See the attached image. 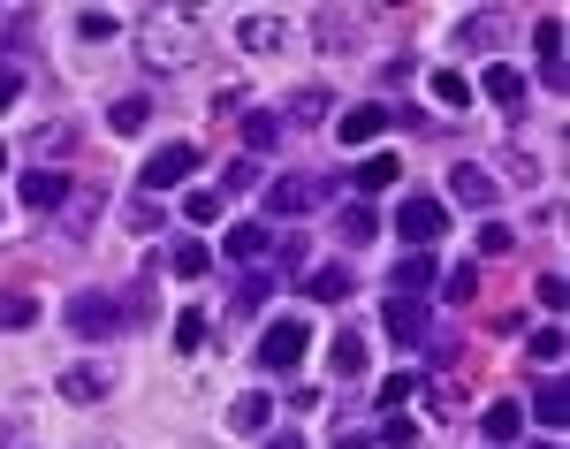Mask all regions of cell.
I'll return each mask as SVG.
<instances>
[{
    "label": "cell",
    "mask_w": 570,
    "mask_h": 449,
    "mask_svg": "<svg viewBox=\"0 0 570 449\" xmlns=\"http://www.w3.org/2000/svg\"><path fill=\"white\" fill-rule=\"evenodd\" d=\"M69 404H99L107 389H115V365L107 359H77V365H61V381H53Z\"/></svg>",
    "instance_id": "cell-5"
},
{
    "label": "cell",
    "mask_w": 570,
    "mask_h": 449,
    "mask_svg": "<svg viewBox=\"0 0 570 449\" xmlns=\"http://www.w3.org/2000/svg\"><path fill=\"white\" fill-rule=\"evenodd\" d=\"M206 53V23H198V8H145L137 16V61L153 69V77H176Z\"/></svg>",
    "instance_id": "cell-1"
},
{
    "label": "cell",
    "mask_w": 570,
    "mask_h": 449,
    "mask_svg": "<svg viewBox=\"0 0 570 449\" xmlns=\"http://www.w3.org/2000/svg\"><path fill=\"white\" fill-rule=\"evenodd\" d=\"M305 260H312L305 236H282V252H274V282H297V274H305Z\"/></svg>",
    "instance_id": "cell-29"
},
{
    "label": "cell",
    "mask_w": 570,
    "mask_h": 449,
    "mask_svg": "<svg viewBox=\"0 0 570 449\" xmlns=\"http://www.w3.org/2000/svg\"><path fill=\"white\" fill-rule=\"evenodd\" d=\"M395 236H403L411 252L441 244V236H449V206H441V198H426V191H403V206H395Z\"/></svg>",
    "instance_id": "cell-2"
},
{
    "label": "cell",
    "mask_w": 570,
    "mask_h": 449,
    "mask_svg": "<svg viewBox=\"0 0 570 449\" xmlns=\"http://www.w3.org/2000/svg\"><path fill=\"white\" fill-rule=\"evenodd\" d=\"M487 99H494V107H510V115H518V107H525V77H518V69H502V61H494V69H487Z\"/></svg>",
    "instance_id": "cell-24"
},
{
    "label": "cell",
    "mask_w": 570,
    "mask_h": 449,
    "mask_svg": "<svg viewBox=\"0 0 570 449\" xmlns=\"http://www.w3.org/2000/svg\"><path fill=\"white\" fill-rule=\"evenodd\" d=\"M305 290L320 297V305H343V297L357 290V274H351V267H312V274H305Z\"/></svg>",
    "instance_id": "cell-20"
},
{
    "label": "cell",
    "mask_w": 570,
    "mask_h": 449,
    "mask_svg": "<svg viewBox=\"0 0 570 449\" xmlns=\"http://www.w3.org/2000/svg\"><path fill=\"white\" fill-rule=\"evenodd\" d=\"M327 107H335V99L320 85H305V91H289V99L274 107V123H282V130H305V123H327Z\"/></svg>",
    "instance_id": "cell-12"
},
{
    "label": "cell",
    "mask_w": 570,
    "mask_h": 449,
    "mask_svg": "<svg viewBox=\"0 0 570 449\" xmlns=\"http://www.w3.org/2000/svg\"><path fill=\"white\" fill-rule=\"evenodd\" d=\"M532 53H540V77H548V85H563V23H556V16H540V23H532Z\"/></svg>",
    "instance_id": "cell-14"
},
{
    "label": "cell",
    "mask_w": 570,
    "mask_h": 449,
    "mask_svg": "<svg viewBox=\"0 0 570 449\" xmlns=\"http://www.w3.org/2000/svg\"><path fill=\"white\" fill-rule=\"evenodd\" d=\"M381 328H389L403 351H426V335H434V320H426V305H419V297H389Z\"/></svg>",
    "instance_id": "cell-8"
},
{
    "label": "cell",
    "mask_w": 570,
    "mask_h": 449,
    "mask_svg": "<svg viewBox=\"0 0 570 449\" xmlns=\"http://www.w3.org/2000/svg\"><path fill=\"white\" fill-rule=\"evenodd\" d=\"M335 228H343V244H373V206H365V198H351V206H343V214H335Z\"/></svg>",
    "instance_id": "cell-27"
},
{
    "label": "cell",
    "mask_w": 570,
    "mask_h": 449,
    "mask_svg": "<svg viewBox=\"0 0 570 449\" xmlns=\"http://www.w3.org/2000/svg\"><path fill=\"white\" fill-rule=\"evenodd\" d=\"M426 282H434V252H403L389 267V297H419Z\"/></svg>",
    "instance_id": "cell-13"
},
{
    "label": "cell",
    "mask_w": 570,
    "mask_h": 449,
    "mask_svg": "<svg viewBox=\"0 0 570 449\" xmlns=\"http://www.w3.org/2000/svg\"><path fill=\"white\" fill-rule=\"evenodd\" d=\"M502 31H510V16H502V8H487V16H464V23H456V46H494Z\"/></svg>",
    "instance_id": "cell-22"
},
{
    "label": "cell",
    "mask_w": 570,
    "mask_h": 449,
    "mask_svg": "<svg viewBox=\"0 0 570 449\" xmlns=\"http://www.w3.org/2000/svg\"><path fill=\"white\" fill-rule=\"evenodd\" d=\"M434 99L441 107H472V85H464L456 69H434Z\"/></svg>",
    "instance_id": "cell-35"
},
{
    "label": "cell",
    "mask_w": 570,
    "mask_h": 449,
    "mask_svg": "<svg viewBox=\"0 0 570 449\" xmlns=\"http://www.w3.org/2000/svg\"><path fill=\"white\" fill-rule=\"evenodd\" d=\"M532 359H540V365L563 359V328H556V320H548V328H532Z\"/></svg>",
    "instance_id": "cell-37"
},
{
    "label": "cell",
    "mask_w": 570,
    "mask_h": 449,
    "mask_svg": "<svg viewBox=\"0 0 570 449\" xmlns=\"http://www.w3.org/2000/svg\"><path fill=\"white\" fill-rule=\"evenodd\" d=\"M69 198H77V183L61 176V168H31V176H23V206H31V214H61Z\"/></svg>",
    "instance_id": "cell-9"
},
{
    "label": "cell",
    "mask_w": 570,
    "mask_h": 449,
    "mask_svg": "<svg viewBox=\"0 0 570 449\" xmlns=\"http://www.w3.org/2000/svg\"><path fill=\"white\" fill-rule=\"evenodd\" d=\"M16 91H23V69H0V115L16 107Z\"/></svg>",
    "instance_id": "cell-45"
},
{
    "label": "cell",
    "mask_w": 570,
    "mask_h": 449,
    "mask_svg": "<svg viewBox=\"0 0 570 449\" xmlns=\"http://www.w3.org/2000/svg\"><path fill=\"white\" fill-rule=\"evenodd\" d=\"M244 145H252V153H274V145H282V123H274V107H252V115H244Z\"/></svg>",
    "instance_id": "cell-26"
},
{
    "label": "cell",
    "mask_w": 570,
    "mask_h": 449,
    "mask_svg": "<svg viewBox=\"0 0 570 449\" xmlns=\"http://www.w3.org/2000/svg\"><path fill=\"white\" fill-rule=\"evenodd\" d=\"M266 252H274V236H266V222H236L228 236H220V260H228V267H259Z\"/></svg>",
    "instance_id": "cell-10"
},
{
    "label": "cell",
    "mask_w": 570,
    "mask_h": 449,
    "mask_svg": "<svg viewBox=\"0 0 570 449\" xmlns=\"http://www.w3.org/2000/svg\"><path fill=\"white\" fill-rule=\"evenodd\" d=\"M69 328H77V335H115V328H122V305H115L107 290H77V297H69Z\"/></svg>",
    "instance_id": "cell-7"
},
{
    "label": "cell",
    "mask_w": 570,
    "mask_h": 449,
    "mask_svg": "<svg viewBox=\"0 0 570 449\" xmlns=\"http://www.w3.org/2000/svg\"><path fill=\"white\" fill-rule=\"evenodd\" d=\"M327 365L351 381V373H365V335L357 328H335V343H327Z\"/></svg>",
    "instance_id": "cell-21"
},
{
    "label": "cell",
    "mask_w": 570,
    "mask_h": 449,
    "mask_svg": "<svg viewBox=\"0 0 570 449\" xmlns=\"http://www.w3.org/2000/svg\"><path fill=\"white\" fill-rule=\"evenodd\" d=\"M198 176V145H160L153 160H145V176H137V191H176V183Z\"/></svg>",
    "instance_id": "cell-4"
},
{
    "label": "cell",
    "mask_w": 570,
    "mask_h": 449,
    "mask_svg": "<svg viewBox=\"0 0 570 449\" xmlns=\"http://www.w3.org/2000/svg\"><path fill=\"white\" fill-rule=\"evenodd\" d=\"M220 183H228V191H252V183H259V168H252V160H228V176H220ZM228 191H220V198H228Z\"/></svg>",
    "instance_id": "cell-42"
},
{
    "label": "cell",
    "mask_w": 570,
    "mask_h": 449,
    "mask_svg": "<svg viewBox=\"0 0 570 449\" xmlns=\"http://www.w3.org/2000/svg\"><path fill=\"white\" fill-rule=\"evenodd\" d=\"M236 46H244V53H282L289 31H282V16H244V23H236Z\"/></svg>",
    "instance_id": "cell-15"
},
{
    "label": "cell",
    "mask_w": 570,
    "mask_h": 449,
    "mask_svg": "<svg viewBox=\"0 0 570 449\" xmlns=\"http://www.w3.org/2000/svg\"><path fill=\"white\" fill-rule=\"evenodd\" d=\"M168 267H176L183 282H198V274L214 267V252H206V244H198V236H176V244H168Z\"/></svg>",
    "instance_id": "cell-23"
},
{
    "label": "cell",
    "mask_w": 570,
    "mask_h": 449,
    "mask_svg": "<svg viewBox=\"0 0 570 449\" xmlns=\"http://www.w3.org/2000/svg\"><path fill=\"white\" fill-rule=\"evenodd\" d=\"M411 442H419V427H411V419H395V411L373 427V449H411Z\"/></svg>",
    "instance_id": "cell-32"
},
{
    "label": "cell",
    "mask_w": 570,
    "mask_h": 449,
    "mask_svg": "<svg viewBox=\"0 0 570 449\" xmlns=\"http://www.w3.org/2000/svg\"><path fill=\"white\" fill-rule=\"evenodd\" d=\"M69 137H77V130H69V123H46V130L31 137V145H46V153H61V145H69Z\"/></svg>",
    "instance_id": "cell-44"
},
{
    "label": "cell",
    "mask_w": 570,
    "mask_h": 449,
    "mask_svg": "<svg viewBox=\"0 0 570 449\" xmlns=\"http://www.w3.org/2000/svg\"><path fill=\"white\" fill-rule=\"evenodd\" d=\"M107 123H115V130H122V137H137V130H145V123H153V107H145V99H137V91H130V99H115V107H107Z\"/></svg>",
    "instance_id": "cell-30"
},
{
    "label": "cell",
    "mask_w": 570,
    "mask_h": 449,
    "mask_svg": "<svg viewBox=\"0 0 570 449\" xmlns=\"http://www.w3.org/2000/svg\"><path fill=\"white\" fill-rule=\"evenodd\" d=\"M0 168H8V153H0Z\"/></svg>",
    "instance_id": "cell-49"
},
{
    "label": "cell",
    "mask_w": 570,
    "mask_h": 449,
    "mask_svg": "<svg viewBox=\"0 0 570 449\" xmlns=\"http://www.w3.org/2000/svg\"><path fill=\"white\" fill-rule=\"evenodd\" d=\"M480 252H487V260H502V252H518V236H510L502 222H487L480 228Z\"/></svg>",
    "instance_id": "cell-41"
},
{
    "label": "cell",
    "mask_w": 570,
    "mask_h": 449,
    "mask_svg": "<svg viewBox=\"0 0 570 449\" xmlns=\"http://www.w3.org/2000/svg\"><path fill=\"white\" fill-rule=\"evenodd\" d=\"M411 397H419V373H389L381 381V411H403Z\"/></svg>",
    "instance_id": "cell-34"
},
{
    "label": "cell",
    "mask_w": 570,
    "mask_h": 449,
    "mask_svg": "<svg viewBox=\"0 0 570 449\" xmlns=\"http://www.w3.org/2000/svg\"><path fill=\"white\" fill-rule=\"evenodd\" d=\"M320 198H327V183H320V176H274V183H266V214H289V222L312 214Z\"/></svg>",
    "instance_id": "cell-6"
},
{
    "label": "cell",
    "mask_w": 570,
    "mask_h": 449,
    "mask_svg": "<svg viewBox=\"0 0 570 449\" xmlns=\"http://www.w3.org/2000/svg\"><path fill=\"white\" fill-rule=\"evenodd\" d=\"M480 297V267H449L441 274V305H472Z\"/></svg>",
    "instance_id": "cell-28"
},
{
    "label": "cell",
    "mask_w": 570,
    "mask_h": 449,
    "mask_svg": "<svg viewBox=\"0 0 570 449\" xmlns=\"http://www.w3.org/2000/svg\"><path fill=\"white\" fill-rule=\"evenodd\" d=\"M357 31H365L357 16H335V8L320 16V46H327V53H335V46H357Z\"/></svg>",
    "instance_id": "cell-31"
},
{
    "label": "cell",
    "mask_w": 570,
    "mask_h": 449,
    "mask_svg": "<svg viewBox=\"0 0 570 449\" xmlns=\"http://www.w3.org/2000/svg\"><path fill=\"white\" fill-rule=\"evenodd\" d=\"M389 183H395V160H389V153H373V160L357 168V191H389Z\"/></svg>",
    "instance_id": "cell-36"
},
{
    "label": "cell",
    "mask_w": 570,
    "mask_h": 449,
    "mask_svg": "<svg viewBox=\"0 0 570 449\" xmlns=\"http://www.w3.org/2000/svg\"><path fill=\"white\" fill-rule=\"evenodd\" d=\"M228 427H236V435H266V427H274V397H266V389L236 397V404H228Z\"/></svg>",
    "instance_id": "cell-16"
},
{
    "label": "cell",
    "mask_w": 570,
    "mask_h": 449,
    "mask_svg": "<svg viewBox=\"0 0 570 449\" xmlns=\"http://www.w3.org/2000/svg\"><path fill=\"white\" fill-rule=\"evenodd\" d=\"M327 449H373V435H351V427H343V435H335Z\"/></svg>",
    "instance_id": "cell-46"
},
{
    "label": "cell",
    "mask_w": 570,
    "mask_h": 449,
    "mask_svg": "<svg viewBox=\"0 0 570 449\" xmlns=\"http://www.w3.org/2000/svg\"><path fill=\"white\" fill-rule=\"evenodd\" d=\"M77 31H85V39H115V31H122V23H115V16H107V8H85V16H77Z\"/></svg>",
    "instance_id": "cell-39"
},
{
    "label": "cell",
    "mask_w": 570,
    "mask_h": 449,
    "mask_svg": "<svg viewBox=\"0 0 570 449\" xmlns=\"http://www.w3.org/2000/svg\"><path fill=\"white\" fill-rule=\"evenodd\" d=\"M540 449H563V442H540Z\"/></svg>",
    "instance_id": "cell-48"
},
{
    "label": "cell",
    "mask_w": 570,
    "mask_h": 449,
    "mask_svg": "<svg viewBox=\"0 0 570 449\" xmlns=\"http://www.w3.org/2000/svg\"><path fill=\"white\" fill-rule=\"evenodd\" d=\"M183 214H190V222L206 228V222L220 214V191H190V198H183Z\"/></svg>",
    "instance_id": "cell-40"
},
{
    "label": "cell",
    "mask_w": 570,
    "mask_h": 449,
    "mask_svg": "<svg viewBox=\"0 0 570 449\" xmlns=\"http://www.w3.org/2000/svg\"><path fill=\"white\" fill-rule=\"evenodd\" d=\"M449 198H456V206H472V214H487V206H494L502 191H494V176H487V168L456 160V168H449Z\"/></svg>",
    "instance_id": "cell-11"
},
{
    "label": "cell",
    "mask_w": 570,
    "mask_h": 449,
    "mask_svg": "<svg viewBox=\"0 0 570 449\" xmlns=\"http://www.w3.org/2000/svg\"><path fill=\"white\" fill-rule=\"evenodd\" d=\"M31 320H39V305H31V297H16V290L0 297V328H31Z\"/></svg>",
    "instance_id": "cell-38"
},
{
    "label": "cell",
    "mask_w": 570,
    "mask_h": 449,
    "mask_svg": "<svg viewBox=\"0 0 570 449\" xmlns=\"http://www.w3.org/2000/svg\"><path fill=\"white\" fill-rule=\"evenodd\" d=\"M563 411H570V397H563V381L548 373V381L532 389V419H540V427H563Z\"/></svg>",
    "instance_id": "cell-25"
},
{
    "label": "cell",
    "mask_w": 570,
    "mask_h": 449,
    "mask_svg": "<svg viewBox=\"0 0 570 449\" xmlns=\"http://www.w3.org/2000/svg\"><path fill=\"white\" fill-rule=\"evenodd\" d=\"M259 449H305V442H297V435H289V427H282V435H266Z\"/></svg>",
    "instance_id": "cell-47"
},
{
    "label": "cell",
    "mask_w": 570,
    "mask_h": 449,
    "mask_svg": "<svg viewBox=\"0 0 570 449\" xmlns=\"http://www.w3.org/2000/svg\"><path fill=\"white\" fill-rule=\"evenodd\" d=\"M122 222L145 236V228H160V214H153V198H130V214H122Z\"/></svg>",
    "instance_id": "cell-43"
},
{
    "label": "cell",
    "mask_w": 570,
    "mask_h": 449,
    "mask_svg": "<svg viewBox=\"0 0 570 449\" xmlns=\"http://www.w3.org/2000/svg\"><path fill=\"white\" fill-rule=\"evenodd\" d=\"M206 335H214V320H206V313H198V305H190V313L176 320V351H198Z\"/></svg>",
    "instance_id": "cell-33"
},
{
    "label": "cell",
    "mask_w": 570,
    "mask_h": 449,
    "mask_svg": "<svg viewBox=\"0 0 570 449\" xmlns=\"http://www.w3.org/2000/svg\"><path fill=\"white\" fill-rule=\"evenodd\" d=\"M518 427H525V404H518V397H502V404L480 411V435H487V442H518Z\"/></svg>",
    "instance_id": "cell-17"
},
{
    "label": "cell",
    "mask_w": 570,
    "mask_h": 449,
    "mask_svg": "<svg viewBox=\"0 0 570 449\" xmlns=\"http://www.w3.org/2000/svg\"><path fill=\"white\" fill-rule=\"evenodd\" d=\"M274 290H282V282H274V267H252L244 282H236V297H228V313H236V320H244V313H259V305L274 297Z\"/></svg>",
    "instance_id": "cell-18"
},
{
    "label": "cell",
    "mask_w": 570,
    "mask_h": 449,
    "mask_svg": "<svg viewBox=\"0 0 570 449\" xmlns=\"http://www.w3.org/2000/svg\"><path fill=\"white\" fill-rule=\"evenodd\" d=\"M381 130H389V107H351V115L335 123V137H343V145H373Z\"/></svg>",
    "instance_id": "cell-19"
},
{
    "label": "cell",
    "mask_w": 570,
    "mask_h": 449,
    "mask_svg": "<svg viewBox=\"0 0 570 449\" xmlns=\"http://www.w3.org/2000/svg\"><path fill=\"white\" fill-rule=\"evenodd\" d=\"M305 343H312V328H305L297 313H282V320L259 335V373H289V365L305 359Z\"/></svg>",
    "instance_id": "cell-3"
}]
</instances>
